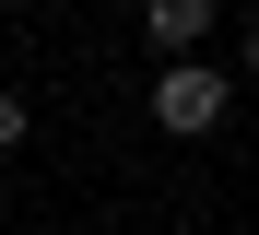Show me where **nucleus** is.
Listing matches in <instances>:
<instances>
[{
  "label": "nucleus",
  "mask_w": 259,
  "mask_h": 235,
  "mask_svg": "<svg viewBox=\"0 0 259 235\" xmlns=\"http://www.w3.org/2000/svg\"><path fill=\"white\" fill-rule=\"evenodd\" d=\"M153 118L177 129V141L224 129V71H212V59H165V71H153Z\"/></svg>",
  "instance_id": "1"
},
{
  "label": "nucleus",
  "mask_w": 259,
  "mask_h": 235,
  "mask_svg": "<svg viewBox=\"0 0 259 235\" xmlns=\"http://www.w3.org/2000/svg\"><path fill=\"white\" fill-rule=\"evenodd\" d=\"M142 35L165 47V59H200V35H212V0H153V12H142Z\"/></svg>",
  "instance_id": "2"
},
{
  "label": "nucleus",
  "mask_w": 259,
  "mask_h": 235,
  "mask_svg": "<svg viewBox=\"0 0 259 235\" xmlns=\"http://www.w3.org/2000/svg\"><path fill=\"white\" fill-rule=\"evenodd\" d=\"M24 129H35V118H24V94H0V153H12Z\"/></svg>",
  "instance_id": "3"
},
{
  "label": "nucleus",
  "mask_w": 259,
  "mask_h": 235,
  "mask_svg": "<svg viewBox=\"0 0 259 235\" xmlns=\"http://www.w3.org/2000/svg\"><path fill=\"white\" fill-rule=\"evenodd\" d=\"M247 71H259V24H247Z\"/></svg>",
  "instance_id": "4"
}]
</instances>
